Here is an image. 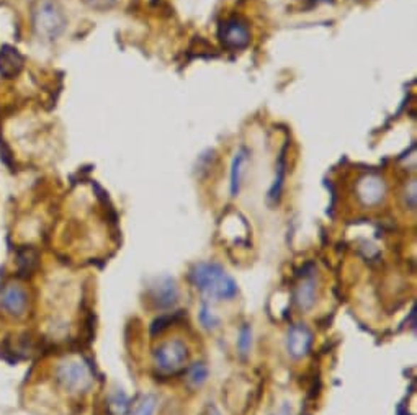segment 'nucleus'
I'll return each instance as SVG.
<instances>
[{
  "label": "nucleus",
  "instance_id": "obj_13",
  "mask_svg": "<svg viewBox=\"0 0 417 415\" xmlns=\"http://www.w3.org/2000/svg\"><path fill=\"white\" fill-rule=\"evenodd\" d=\"M38 252L31 247H23L17 252V270L20 276H28L38 267Z\"/></svg>",
  "mask_w": 417,
  "mask_h": 415
},
{
  "label": "nucleus",
  "instance_id": "obj_3",
  "mask_svg": "<svg viewBox=\"0 0 417 415\" xmlns=\"http://www.w3.org/2000/svg\"><path fill=\"white\" fill-rule=\"evenodd\" d=\"M56 377L64 391L69 394H80L90 390L94 377L89 366L80 360H67L57 366Z\"/></svg>",
  "mask_w": 417,
  "mask_h": 415
},
{
  "label": "nucleus",
  "instance_id": "obj_21",
  "mask_svg": "<svg viewBox=\"0 0 417 415\" xmlns=\"http://www.w3.org/2000/svg\"><path fill=\"white\" fill-rule=\"evenodd\" d=\"M406 188H409V195H408V191L404 190V205L409 208V210H416V180H411V183H409V187L408 185H406Z\"/></svg>",
  "mask_w": 417,
  "mask_h": 415
},
{
  "label": "nucleus",
  "instance_id": "obj_24",
  "mask_svg": "<svg viewBox=\"0 0 417 415\" xmlns=\"http://www.w3.org/2000/svg\"><path fill=\"white\" fill-rule=\"evenodd\" d=\"M208 415H221V412H219L215 406H210V409H208Z\"/></svg>",
  "mask_w": 417,
  "mask_h": 415
},
{
  "label": "nucleus",
  "instance_id": "obj_20",
  "mask_svg": "<svg viewBox=\"0 0 417 415\" xmlns=\"http://www.w3.org/2000/svg\"><path fill=\"white\" fill-rule=\"evenodd\" d=\"M172 322H174V316H170V314H165V316L157 317L156 321L151 324V334L152 335L160 334L162 331H165V329H167Z\"/></svg>",
  "mask_w": 417,
  "mask_h": 415
},
{
  "label": "nucleus",
  "instance_id": "obj_18",
  "mask_svg": "<svg viewBox=\"0 0 417 415\" xmlns=\"http://www.w3.org/2000/svg\"><path fill=\"white\" fill-rule=\"evenodd\" d=\"M156 404H157L156 396L152 394L144 396L143 401L139 402V406L136 407V411L133 412V415H152L154 411H156Z\"/></svg>",
  "mask_w": 417,
  "mask_h": 415
},
{
  "label": "nucleus",
  "instance_id": "obj_9",
  "mask_svg": "<svg viewBox=\"0 0 417 415\" xmlns=\"http://www.w3.org/2000/svg\"><path fill=\"white\" fill-rule=\"evenodd\" d=\"M151 296L154 305L160 309H167L179 300V286L172 276H162V278H157L156 285L151 288Z\"/></svg>",
  "mask_w": 417,
  "mask_h": 415
},
{
  "label": "nucleus",
  "instance_id": "obj_12",
  "mask_svg": "<svg viewBox=\"0 0 417 415\" xmlns=\"http://www.w3.org/2000/svg\"><path fill=\"white\" fill-rule=\"evenodd\" d=\"M248 156H249V152L243 147V149H239V151L236 152V156H234V159H233L231 182H229L233 196H238L239 191H240V185H243V174H244L245 162H248Z\"/></svg>",
  "mask_w": 417,
  "mask_h": 415
},
{
  "label": "nucleus",
  "instance_id": "obj_7",
  "mask_svg": "<svg viewBox=\"0 0 417 415\" xmlns=\"http://www.w3.org/2000/svg\"><path fill=\"white\" fill-rule=\"evenodd\" d=\"M28 307V295L23 286L10 283L0 292V309L12 317H23Z\"/></svg>",
  "mask_w": 417,
  "mask_h": 415
},
{
  "label": "nucleus",
  "instance_id": "obj_17",
  "mask_svg": "<svg viewBox=\"0 0 417 415\" xmlns=\"http://www.w3.org/2000/svg\"><path fill=\"white\" fill-rule=\"evenodd\" d=\"M250 348H252V327L245 324V326L240 329V332H239L238 350L243 356H248Z\"/></svg>",
  "mask_w": 417,
  "mask_h": 415
},
{
  "label": "nucleus",
  "instance_id": "obj_4",
  "mask_svg": "<svg viewBox=\"0 0 417 415\" xmlns=\"http://www.w3.org/2000/svg\"><path fill=\"white\" fill-rule=\"evenodd\" d=\"M189 360V348L179 339H170L160 343L154 352V363L165 375H174L184 368Z\"/></svg>",
  "mask_w": 417,
  "mask_h": 415
},
{
  "label": "nucleus",
  "instance_id": "obj_1",
  "mask_svg": "<svg viewBox=\"0 0 417 415\" xmlns=\"http://www.w3.org/2000/svg\"><path fill=\"white\" fill-rule=\"evenodd\" d=\"M190 278L196 288L210 300L229 301L238 296V283L219 263H196L191 270Z\"/></svg>",
  "mask_w": 417,
  "mask_h": 415
},
{
  "label": "nucleus",
  "instance_id": "obj_5",
  "mask_svg": "<svg viewBox=\"0 0 417 415\" xmlns=\"http://www.w3.org/2000/svg\"><path fill=\"white\" fill-rule=\"evenodd\" d=\"M219 40L228 50L239 51L249 46L250 30L248 23L240 18L226 20L219 28Z\"/></svg>",
  "mask_w": 417,
  "mask_h": 415
},
{
  "label": "nucleus",
  "instance_id": "obj_16",
  "mask_svg": "<svg viewBox=\"0 0 417 415\" xmlns=\"http://www.w3.org/2000/svg\"><path fill=\"white\" fill-rule=\"evenodd\" d=\"M208 380V366L205 363H194L189 370V382L194 387H200Z\"/></svg>",
  "mask_w": 417,
  "mask_h": 415
},
{
  "label": "nucleus",
  "instance_id": "obj_10",
  "mask_svg": "<svg viewBox=\"0 0 417 415\" xmlns=\"http://www.w3.org/2000/svg\"><path fill=\"white\" fill-rule=\"evenodd\" d=\"M316 296H318V283L316 278L313 275L304 276L301 283L296 286L295 291V300L296 305L301 311H309L316 305Z\"/></svg>",
  "mask_w": 417,
  "mask_h": 415
},
{
  "label": "nucleus",
  "instance_id": "obj_15",
  "mask_svg": "<svg viewBox=\"0 0 417 415\" xmlns=\"http://www.w3.org/2000/svg\"><path fill=\"white\" fill-rule=\"evenodd\" d=\"M130 397H128L123 391H115L109 396V409L111 415H128L130 412Z\"/></svg>",
  "mask_w": 417,
  "mask_h": 415
},
{
  "label": "nucleus",
  "instance_id": "obj_14",
  "mask_svg": "<svg viewBox=\"0 0 417 415\" xmlns=\"http://www.w3.org/2000/svg\"><path fill=\"white\" fill-rule=\"evenodd\" d=\"M285 174H287V161H285V151H283L280 154V159H278L275 180H274V185H272V188H270V193H269V200L274 201V203H277L282 196L283 183H285Z\"/></svg>",
  "mask_w": 417,
  "mask_h": 415
},
{
  "label": "nucleus",
  "instance_id": "obj_19",
  "mask_svg": "<svg viewBox=\"0 0 417 415\" xmlns=\"http://www.w3.org/2000/svg\"><path fill=\"white\" fill-rule=\"evenodd\" d=\"M200 322L203 324V327L206 329H216L219 326V319L216 317V314L211 311V307L208 305H203L201 307Z\"/></svg>",
  "mask_w": 417,
  "mask_h": 415
},
{
  "label": "nucleus",
  "instance_id": "obj_8",
  "mask_svg": "<svg viewBox=\"0 0 417 415\" xmlns=\"http://www.w3.org/2000/svg\"><path fill=\"white\" fill-rule=\"evenodd\" d=\"M287 352L293 360H301L309 353L313 345V332L304 324H295L288 329L287 339Z\"/></svg>",
  "mask_w": 417,
  "mask_h": 415
},
{
  "label": "nucleus",
  "instance_id": "obj_11",
  "mask_svg": "<svg viewBox=\"0 0 417 415\" xmlns=\"http://www.w3.org/2000/svg\"><path fill=\"white\" fill-rule=\"evenodd\" d=\"M23 67V56L12 46H4L0 50V76L5 79H13L18 76Z\"/></svg>",
  "mask_w": 417,
  "mask_h": 415
},
{
  "label": "nucleus",
  "instance_id": "obj_22",
  "mask_svg": "<svg viewBox=\"0 0 417 415\" xmlns=\"http://www.w3.org/2000/svg\"><path fill=\"white\" fill-rule=\"evenodd\" d=\"M87 2L95 8H109L115 4V0H87Z\"/></svg>",
  "mask_w": 417,
  "mask_h": 415
},
{
  "label": "nucleus",
  "instance_id": "obj_6",
  "mask_svg": "<svg viewBox=\"0 0 417 415\" xmlns=\"http://www.w3.org/2000/svg\"><path fill=\"white\" fill-rule=\"evenodd\" d=\"M357 198L363 206L372 208L382 203L387 196V183L378 175H365L357 183Z\"/></svg>",
  "mask_w": 417,
  "mask_h": 415
},
{
  "label": "nucleus",
  "instance_id": "obj_23",
  "mask_svg": "<svg viewBox=\"0 0 417 415\" xmlns=\"http://www.w3.org/2000/svg\"><path fill=\"white\" fill-rule=\"evenodd\" d=\"M272 415H293V409H291V404L290 402H283L280 409L275 414Z\"/></svg>",
  "mask_w": 417,
  "mask_h": 415
},
{
  "label": "nucleus",
  "instance_id": "obj_2",
  "mask_svg": "<svg viewBox=\"0 0 417 415\" xmlns=\"http://www.w3.org/2000/svg\"><path fill=\"white\" fill-rule=\"evenodd\" d=\"M67 20L60 4L52 0H40L33 8V30L41 40H57L66 30Z\"/></svg>",
  "mask_w": 417,
  "mask_h": 415
}]
</instances>
